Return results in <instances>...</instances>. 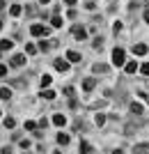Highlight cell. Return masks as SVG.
<instances>
[{"label": "cell", "mask_w": 149, "mask_h": 154, "mask_svg": "<svg viewBox=\"0 0 149 154\" xmlns=\"http://www.w3.org/2000/svg\"><path fill=\"white\" fill-rule=\"evenodd\" d=\"M39 2H41V5H48V2H51V0H39Z\"/></svg>", "instance_id": "cell-32"}, {"label": "cell", "mask_w": 149, "mask_h": 154, "mask_svg": "<svg viewBox=\"0 0 149 154\" xmlns=\"http://www.w3.org/2000/svg\"><path fill=\"white\" fill-rule=\"evenodd\" d=\"M9 14H12V16H19L21 14V5H12L9 7Z\"/></svg>", "instance_id": "cell-20"}, {"label": "cell", "mask_w": 149, "mask_h": 154, "mask_svg": "<svg viewBox=\"0 0 149 154\" xmlns=\"http://www.w3.org/2000/svg\"><path fill=\"white\" fill-rule=\"evenodd\" d=\"M142 154H149V152H147V149H142Z\"/></svg>", "instance_id": "cell-35"}, {"label": "cell", "mask_w": 149, "mask_h": 154, "mask_svg": "<svg viewBox=\"0 0 149 154\" xmlns=\"http://www.w3.org/2000/svg\"><path fill=\"white\" fill-rule=\"evenodd\" d=\"M0 76H7V67L5 64H0Z\"/></svg>", "instance_id": "cell-28"}, {"label": "cell", "mask_w": 149, "mask_h": 154, "mask_svg": "<svg viewBox=\"0 0 149 154\" xmlns=\"http://www.w3.org/2000/svg\"><path fill=\"white\" fill-rule=\"evenodd\" d=\"M9 97H12V90H9V88H0V99H9Z\"/></svg>", "instance_id": "cell-12"}, {"label": "cell", "mask_w": 149, "mask_h": 154, "mask_svg": "<svg viewBox=\"0 0 149 154\" xmlns=\"http://www.w3.org/2000/svg\"><path fill=\"white\" fill-rule=\"evenodd\" d=\"M53 124H55V127H64V124H67V117L64 115H53Z\"/></svg>", "instance_id": "cell-8"}, {"label": "cell", "mask_w": 149, "mask_h": 154, "mask_svg": "<svg viewBox=\"0 0 149 154\" xmlns=\"http://www.w3.org/2000/svg\"><path fill=\"white\" fill-rule=\"evenodd\" d=\"M133 53H136V55H145V53H147V44H136L133 46Z\"/></svg>", "instance_id": "cell-9"}, {"label": "cell", "mask_w": 149, "mask_h": 154, "mask_svg": "<svg viewBox=\"0 0 149 154\" xmlns=\"http://www.w3.org/2000/svg\"><path fill=\"white\" fill-rule=\"evenodd\" d=\"M25 129H28V131H34V129H37V124H34L32 120H28V122H25Z\"/></svg>", "instance_id": "cell-23"}, {"label": "cell", "mask_w": 149, "mask_h": 154, "mask_svg": "<svg viewBox=\"0 0 149 154\" xmlns=\"http://www.w3.org/2000/svg\"><path fill=\"white\" fill-rule=\"evenodd\" d=\"M25 64V55H21V53H16L12 58V67H23Z\"/></svg>", "instance_id": "cell-5"}, {"label": "cell", "mask_w": 149, "mask_h": 154, "mask_svg": "<svg viewBox=\"0 0 149 154\" xmlns=\"http://www.w3.org/2000/svg\"><path fill=\"white\" fill-rule=\"evenodd\" d=\"M25 53H28V55H32V53H37V48H34V44H28V46H25Z\"/></svg>", "instance_id": "cell-22"}, {"label": "cell", "mask_w": 149, "mask_h": 154, "mask_svg": "<svg viewBox=\"0 0 149 154\" xmlns=\"http://www.w3.org/2000/svg\"><path fill=\"white\" fill-rule=\"evenodd\" d=\"M5 127L7 129H14V127H16V120H14V117H5Z\"/></svg>", "instance_id": "cell-19"}, {"label": "cell", "mask_w": 149, "mask_h": 154, "mask_svg": "<svg viewBox=\"0 0 149 154\" xmlns=\"http://www.w3.org/2000/svg\"><path fill=\"white\" fill-rule=\"evenodd\" d=\"M147 5H149V0H147Z\"/></svg>", "instance_id": "cell-37"}, {"label": "cell", "mask_w": 149, "mask_h": 154, "mask_svg": "<svg viewBox=\"0 0 149 154\" xmlns=\"http://www.w3.org/2000/svg\"><path fill=\"white\" fill-rule=\"evenodd\" d=\"M112 64H115V67H124V64H126V53H124L122 48H115V51H112Z\"/></svg>", "instance_id": "cell-1"}, {"label": "cell", "mask_w": 149, "mask_h": 154, "mask_svg": "<svg viewBox=\"0 0 149 154\" xmlns=\"http://www.w3.org/2000/svg\"><path fill=\"white\" fill-rule=\"evenodd\" d=\"M51 26H53V28H62V19H60L58 14H55V16L51 19Z\"/></svg>", "instance_id": "cell-15"}, {"label": "cell", "mask_w": 149, "mask_h": 154, "mask_svg": "<svg viewBox=\"0 0 149 154\" xmlns=\"http://www.w3.org/2000/svg\"><path fill=\"white\" fill-rule=\"evenodd\" d=\"M94 122H97V127H101V124L106 122V115H101V113H99V115H94Z\"/></svg>", "instance_id": "cell-21"}, {"label": "cell", "mask_w": 149, "mask_h": 154, "mask_svg": "<svg viewBox=\"0 0 149 154\" xmlns=\"http://www.w3.org/2000/svg\"><path fill=\"white\" fill-rule=\"evenodd\" d=\"M112 32H115V35H117V32H122V23H119V21H117L115 26H112Z\"/></svg>", "instance_id": "cell-25"}, {"label": "cell", "mask_w": 149, "mask_h": 154, "mask_svg": "<svg viewBox=\"0 0 149 154\" xmlns=\"http://www.w3.org/2000/svg\"><path fill=\"white\" fill-rule=\"evenodd\" d=\"M12 46H14V42H9V39H2V42H0V51H9Z\"/></svg>", "instance_id": "cell-11"}, {"label": "cell", "mask_w": 149, "mask_h": 154, "mask_svg": "<svg viewBox=\"0 0 149 154\" xmlns=\"http://www.w3.org/2000/svg\"><path fill=\"white\" fill-rule=\"evenodd\" d=\"M140 71H142L145 76H149V62H145V64H142V67H140Z\"/></svg>", "instance_id": "cell-24"}, {"label": "cell", "mask_w": 149, "mask_h": 154, "mask_svg": "<svg viewBox=\"0 0 149 154\" xmlns=\"http://www.w3.org/2000/svg\"><path fill=\"white\" fill-rule=\"evenodd\" d=\"M145 23H149V9L145 12Z\"/></svg>", "instance_id": "cell-30"}, {"label": "cell", "mask_w": 149, "mask_h": 154, "mask_svg": "<svg viewBox=\"0 0 149 154\" xmlns=\"http://www.w3.org/2000/svg\"><path fill=\"white\" fill-rule=\"evenodd\" d=\"M73 37H76V39H85V37H87V30H85V28H80V26H73Z\"/></svg>", "instance_id": "cell-4"}, {"label": "cell", "mask_w": 149, "mask_h": 154, "mask_svg": "<svg viewBox=\"0 0 149 154\" xmlns=\"http://www.w3.org/2000/svg\"><path fill=\"white\" fill-rule=\"evenodd\" d=\"M101 46H103V44H101V37H97V39H94V48H101Z\"/></svg>", "instance_id": "cell-26"}, {"label": "cell", "mask_w": 149, "mask_h": 154, "mask_svg": "<svg viewBox=\"0 0 149 154\" xmlns=\"http://www.w3.org/2000/svg\"><path fill=\"white\" fill-rule=\"evenodd\" d=\"M0 115H2V113H0Z\"/></svg>", "instance_id": "cell-38"}, {"label": "cell", "mask_w": 149, "mask_h": 154, "mask_svg": "<svg viewBox=\"0 0 149 154\" xmlns=\"http://www.w3.org/2000/svg\"><path fill=\"white\" fill-rule=\"evenodd\" d=\"M0 30H2V21H0Z\"/></svg>", "instance_id": "cell-36"}, {"label": "cell", "mask_w": 149, "mask_h": 154, "mask_svg": "<svg viewBox=\"0 0 149 154\" xmlns=\"http://www.w3.org/2000/svg\"><path fill=\"white\" fill-rule=\"evenodd\" d=\"M0 152H2V154H12V147H2Z\"/></svg>", "instance_id": "cell-29"}, {"label": "cell", "mask_w": 149, "mask_h": 154, "mask_svg": "<svg viewBox=\"0 0 149 154\" xmlns=\"http://www.w3.org/2000/svg\"><path fill=\"white\" fill-rule=\"evenodd\" d=\"M80 154H92V147H90V143H80Z\"/></svg>", "instance_id": "cell-14"}, {"label": "cell", "mask_w": 149, "mask_h": 154, "mask_svg": "<svg viewBox=\"0 0 149 154\" xmlns=\"http://www.w3.org/2000/svg\"><path fill=\"white\" fill-rule=\"evenodd\" d=\"M67 60H69V62H80V53L78 51H67Z\"/></svg>", "instance_id": "cell-7"}, {"label": "cell", "mask_w": 149, "mask_h": 154, "mask_svg": "<svg viewBox=\"0 0 149 154\" xmlns=\"http://www.w3.org/2000/svg\"><path fill=\"white\" fill-rule=\"evenodd\" d=\"M39 127H41V129H46V127H48V120H46V117H41V122H39Z\"/></svg>", "instance_id": "cell-27"}, {"label": "cell", "mask_w": 149, "mask_h": 154, "mask_svg": "<svg viewBox=\"0 0 149 154\" xmlns=\"http://www.w3.org/2000/svg\"><path fill=\"white\" fill-rule=\"evenodd\" d=\"M94 85H97V78H85L83 81V90H94Z\"/></svg>", "instance_id": "cell-6"}, {"label": "cell", "mask_w": 149, "mask_h": 154, "mask_svg": "<svg viewBox=\"0 0 149 154\" xmlns=\"http://www.w3.org/2000/svg\"><path fill=\"white\" fill-rule=\"evenodd\" d=\"M2 7H5V0H0V9H2Z\"/></svg>", "instance_id": "cell-33"}, {"label": "cell", "mask_w": 149, "mask_h": 154, "mask_svg": "<svg viewBox=\"0 0 149 154\" xmlns=\"http://www.w3.org/2000/svg\"><path fill=\"white\" fill-rule=\"evenodd\" d=\"M41 97L51 101V99H55V92H53V90H41Z\"/></svg>", "instance_id": "cell-17"}, {"label": "cell", "mask_w": 149, "mask_h": 154, "mask_svg": "<svg viewBox=\"0 0 149 154\" xmlns=\"http://www.w3.org/2000/svg\"><path fill=\"white\" fill-rule=\"evenodd\" d=\"M58 143L60 145H69V136L67 134H58Z\"/></svg>", "instance_id": "cell-16"}, {"label": "cell", "mask_w": 149, "mask_h": 154, "mask_svg": "<svg viewBox=\"0 0 149 154\" xmlns=\"http://www.w3.org/2000/svg\"><path fill=\"white\" fill-rule=\"evenodd\" d=\"M131 113H136V115H142V106H140V103H131Z\"/></svg>", "instance_id": "cell-13"}, {"label": "cell", "mask_w": 149, "mask_h": 154, "mask_svg": "<svg viewBox=\"0 0 149 154\" xmlns=\"http://www.w3.org/2000/svg\"><path fill=\"white\" fill-rule=\"evenodd\" d=\"M55 69L58 71H62V74H64V71H69V60H55Z\"/></svg>", "instance_id": "cell-3"}, {"label": "cell", "mask_w": 149, "mask_h": 154, "mask_svg": "<svg viewBox=\"0 0 149 154\" xmlns=\"http://www.w3.org/2000/svg\"><path fill=\"white\" fill-rule=\"evenodd\" d=\"M142 97H145V99H147V101H149V97H147V94H142Z\"/></svg>", "instance_id": "cell-34"}, {"label": "cell", "mask_w": 149, "mask_h": 154, "mask_svg": "<svg viewBox=\"0 0 149 154\" xmlns=\"http://www.w3.org/2000/svg\"><path fill=\"white\" fill-rule=\"evenodd\" d=\"M30 32H32L34 37H46V35H48V28H44V26H39V23H34V26L30 28Z\"/></svg>", "instance_id": "cell-2"}, {"label": "cell", "mask_w": 149, "mask_h": 154, "mask_svg": "<svg viewBox=\"0 0 149 154\" xmlns=\"http://www.w3.org/2000/svg\"><path fill=\"white\" fill-rule=\"evenodd\" d=\"M51 81H53V78L48 76V74H44V76H41V88H48V85H51Z\"/></svg>", "instance_id": "cell-18"}, {"label": "cell", "mask_w": 149, "mask_h": 154, "mask_svg": "<svg viewBox=\"0 0 149 154\" xmlns=\"http://www.w3.org/2000/svg\"><path fill=\"white\" fill-rule=\"evenodd\" d=\"M124 69H126V74H136V71H138V64L133 62V60H131V62H126V64H124Z\"/></svg>", "instance_id": "cell-10"}, {"label": "cell", "mask_w": 149, "mask_h": 154, "mask_svg": "<svg viewBox=\"0 0 149 154\" xmlns=\"http://www.w3.org/2000/svg\"><path fill=\"white\" fill-rule=\"evenodd\" d=\"M67 5H76V0H64Z\"/></svg>", "instance_id": "cell-31"}]
</instances>
